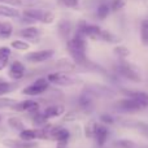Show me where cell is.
Returning <instances> with one entry per match:
<instances>
[{
    "label": "cell",
    "mask_w": 148,
    "mask_h": 148,
    "mask_svg": "<svg viewBox=\"0 0 148 148\" xmlns=\"http://www.w3.org/2000/svg\"><path fill=\"white\" fill-rule=\"evenodd\" d=\"M0 23H1V22H0Z\"/></svg>",
    "instance_id": "ab89813d"
},
{
    "label": "cell",
    "mask_w": 148,
    "mask_h": 148,
    "mask_svg": "<svg viewBox=\"0 0 148 148\" xmlns=\"http://www.w3.org/2000/svg\"><path fill=\"white\" fill-rule=\"evenodd\" d=\"M17 35L20 38H23V39H30V40H34L36 39L39 35H40V30L35 26H27V27L22 29L17 33Z\"/></svg>",
    "instance_id": "7c38bea8"
},
{
    "label": "cell",
    "mask_w": 148,
    "mask_h": 148,
    "mask_svg": "<svg viewBox=\"0 0 148 148\" xmlns=\"http://www.w3.org/2000/svg\"><path fill=\"white\" fill-rule=\"evenodd\" d=\"M39 104L36 101L33 100H23L21 103H16L12 107L13 110H17V112H25V110H38Z\"/></svg>",
    "instance_id": "8fae6325"
},
{
    "label": "cell",
    "mask_w": 148,
    "mask_h": 148,
    "mask_svg": "<svg viewBox=\"0 0 148 148\" xmlns=\"http://www.w3.org/2000/svg\"><path fill=\"white\" fill-rule=\"evenodd\" d=\"M109 7H110V10L117 12V10L122 9L125 7V0H110Z\"/></svg>",
    "instance_id": "4dcf8cb0"
},
{
    "label": "cell",
    "mask_w": 148,
    "mask_h": 148,
    "mask_svg": "<svg viewBox=\"0 0 148 148\" xmlns=\"http://www.w3.org/2000/svg\"><path fill=\"white\" fill-rule=\"evenodd\" d=\"M25 65L22 64V62L20 61H13L12 64H10L9 66V72H8V74H9V77L12 79H21L23 75H25Z\"/></svg>",
    "instance_id": "30bf717a"
},
{
    "label": "cell",
    "mask_w": 148,
    "mask_h": 148,
    "mask_svg": "<svg viewBox=\"0 0 148 148\" xmlns=\"http://www.w3.org/2000/svg\"><path fill=\"white\" fill-rule=\"evenodd\" d=\"M95 126H96V123H95V122H88L86 125V129H84V131H86V136H87V138H94Z\"/></svg>",
    "instance_id": "d6a6232c"
},
{
    "label": "cell",
    "mask_w": 148,
    "mask_h": 148,
    "mask_svg": "<svg viewBox=\"0 0 148 148\" xmlns=\"http://www.w3.org/2000/svg\"><path fill=\"white\" fill-rule=\"evenodd\" d=\"M94 138L96 139V143L99 144V146L105 144V142H107V139H108V129L105 127L104 125H97L96 123Z\"/></svg>",
    "instance_id": "4fadbf2b"
},
{
    "label": "cell",
    "mask_w": 148,
    "mask_h": 148,
    "mask_svg": "<svg viewBox=\"0 0 148 148\" xmlns=\"http://www.w3.org/2000/svg\"><path fill=\"white\" fill-rule=\"evenodd\" d=\"M66 48L69 55L72 56L74 62L78 65H87L88 60L86 56V49H87V43H86V36L83 34L77 31L74 34L73 38L68 39Z\"/></svg>",
    "instance_id": "6da1fadb"
},
{
    "label": "cell",
    "mask_w": 148,
    "mask_h": 148,
    "mask_svg": "<svg viewBox=\"0 0 148 148\" xmlns=\"http://www.w3.org/2000/svg\"><path fill=\"white\" fill-rule=\"evenodd\" d=\"M60 4H62L64 7H68V8H75L78 5L79 0H59Z\"/></svg>",
    "instance_id": "e575fe53"
},
{
    "label": "cell",
    "mask_w": 148,
    "mask_h": 148,
    "mask_svg": "<svg viewBox=\"0 0 148 148\" xmlns=\"http://www.w3.org/2000/svg\"><path fill=\"white\" fill-rule=\"evenodd\" d=\"M100 40H104V42H108V43H117L118 42V38L116 35H113L112 33L107 30H103V34H101V39Z\"/></svg>",
    "instance_id": "f1b7e54d"
},
{
    "label": "cell",
    "mask_w": 148,
    "mask_h": 148,
    "mask_svg": "<svg viewBox=\"0 0 148 148\" xmlns=\"http://www.w3.org/2000/svg\"><path fill=\"white\" fill-rule=\"evenodd\" d=\"M10 57V49L8 47H0V70H3L8 65Z\"/></svg>",
    "instance_id": "ac0fdd59"
},
{
    "label": "cell",
    "mask_w": 148,
    "mask_h": 148,
    "mask_svg": "<svg viewBox=\"0 0 148 148\" xmlns=\"http://www.w3.org/2000/svg\"><path fill=\"white\" fill-rule=\"evenodd\" d=\"M59 31L64 38H68V36L70 35V33H72V23L66 20L61 21V22L59 23Z\"/></svg>",
    "instance_id": "603a6c76"
},
{
    "label": "cell",
    "mask_w": 148,
    "mask_h": 148,
    "mask_svg": "<svg viewBox=\"0 0 148 148\" xmlns=\"http://www.w3.org/2000/svg\"><path fill=\"white\" fill-rule=\"evenodd\" d=\"M79 105H81L82 109L86 110V112L91 110L92 107H94V103H92V97L90 96V95H82V96L79 97Z\"/></svg>",
    "instance_id": "44dd1931"
},
{
    "label": "cell",
    "mask_w": 148,
    "mask_h": 148,
    "mask_svg": "<svg viewBox=\"0 0 148 148\" xmlns=\"http://www.w3.org/2000/svg\"><path fill=\"white\" fill-rule=\"evenodd\" d=\"M123 92L129 97L138 101L143 109H148V94H146L143 91H126V90H123Z\"/></svg>",
    "instance_id": "9c48e42d"
},
{
    "label": "cell",
    "mask_w": 148,
    "mask_h": 148,
    "mask_svg": "<svg viewBox=\"0 0 148 148\" xmlns=\"http://www.w3.org/2000/svg\"><path fill=\"white\" fill-rule=\"evenodd\" d=\"M109 13H110L109 4H107V3H101L96 9V17L99 18V20H105V18L109 16Z\"/></svg>",
    "instance_id": "ffe728a7"
},
{
    "label": "cell",
    "mask_w": 148,
    "mask_h": 148,
    "mask_svg": "<svg viewBox=\"0 0 148 148\" xmlns=\"http://www.w3.org/2000/svg\"><path fill=\"white\" fill-rule=\"evenodd\" d=\"M47 79H48L49 83H52V84H57V86H70V84L75 83L74 78H72V77L68 75V74H65V73H60V72L48 74Z\"/></svg>",
    "instance_id": "ba28073f"
},
{
    "label": "cell",
    "mask_w": 148,
    "mask_h": 148,
    "mask_svg": "<svg viewBox=\"0 0 148 148\" xmlns=\"http://www.w3.org/2000/svg\"><path fill=\"white\" fill-rule=\"evenodd\" d=\"M0 4L9 7H25L30 4V0H0Z\"/></svg>",
    "instance_id": "484cf974"
},
{
    "label": "cell",
    "mask_w": 148,
    "mask_h": 148,
    "mask_svg": "<svg viewBox=\"0 0 148 148\" xmlns=\"http://www.w3.org/2000/svg\"><path fill=\"white\" fill-rule=\"evenodd\" d=\"M113 52H114V53L117 55L118 57H121V59H125V57H127L129 55H130V51H129V48H126L125 46H117V47H114Z\"/></svg>",
    "instance_id": "83f0119b"
},
{
    "label": "cell",
    "mask_w": 148,
    "mask_h": 148,
    "mask_svg": "<svg viewBox=\"0 0 148 148\" xmlns=\"http://www.w3.org/2000/svg\"><path fill=\"white\" fill-rule=\"evenodd\" d=\"M100 120H101L103 122H105V123H113L114 122V118H113L112 116H109V114H101L100 116Z\"/></svg>",
    "instance_id": "8d00e7d4"
},
{
    "label": "cell",
    "mask_w": 148,
    "mask_h": 148,
    "mask_svg": "<svg viewBox=\"0 0 148 148\" xmlns=\"http://www.w3.org/2000/svg\"><path fill=\"white\" fill-rule=\"evenodd\" d=\"M48 79H44V78H39L36 79L34 83L29 84L27 87L23 88V94L25 95H30V96H34V95H40L48 88Z\"/></svg>",
    "instance_id": "52a82bcc"
},
{
    "label": "cell",
    "mask_w": 148,
    "mask_h": 148,
    "mask_svg": "<svg viewBox=\"0 0 148 148\" xmlns=\"http://www.w3.org/2000/svg\"><path fill=\"white\" fill-rule=\"evenodd\" d=\"M14 104H16L14 100L5 99V97H0V108H12Z\"/></svg>",
    "instance_id": "836d02e7"
},
{
    "label": "cell",
    "mask_w": 148,
    "mask_h": 148,
    "mask_svg": "<svg viewBox=\"0 0 148 148\" xmlns=\"http://www.w3.org/2000/svg\"><path fill=\"white\" fill-rule=\"evenodd\" d=\"M116 72H117L120 75H122L123 78L129 79V81L133 82H140V74H139L138 69L134 66L133 64L127 61H120L117 65H116Z\"/></svg>",
    "instance_id": "3957f363"
},
{
    "label": "cell",
    "mask_w": 148,
    "mask_h": 148,
    "mask_svg": "<svg viewBox=\"0 0 148 148\" xmlns=\"http://www.w3.org/2000/svg\"><path fill=\"white\" fill-rule=\"evenodd\" d=\"M114 109L121 113H136L143 108L138 101H135L131 97H127V99H121L117 103H114Z\"/></svg>",
    "instance_id": "5b68a950"
},
{
    "label": "cell",
    "mask_w": 148,
    "mask_h": 148,
    "mask_svg": "<svg viewBox=\"0 0 148 148\" xmlns=\"http://www.w3.org/2000/svg\"><path fill=\"white\" fill-rule=\"evenodd\" d=\"M75 117H77V114H75V113H70V114L65 116V118H64V120H65V121H72V120H75Z\"/></svg>",
    "instance_id": "74e56055"
},
{
    "label": "cell",
    "mask_w": 148,
    "mask_h": 148,
    "mask_svg": "<svg viewBox=\"0 0 148 148\" xmlns=\"http://www.w3.org/2000/svg\"><path fill=\"white\" fill-rule=\"evenodd\" d=\"M136 129H139V130L142 131V134L148 138V125H147V123H144V122H136Z\"/></svg>",
    "instance_id": "d590c367"
},
{
    "label": "cell",
    "mask_w": 148,
    "mask_h": 148,
    "mask_svg": "<svg viewBox=\"0 0 148 148\" xmlns=\"http://www.w3.org/2000/svg\"><path fill=\"white\" fill-rule=\"evenodd\" d=\"M22 17L23 21L26 22H39L43 23H51L55 20V14L48 10H43V9H38V8H27L22 12Z\"/></svg>",
    "instance_id": "7a4b0ae2"
},
{
    "label": "cell",
    "mask_w": 148,
    "mask_h": 148,
    "mask_svg": "<svg viewBox=\"0 0 148 148\" xmlns=\"http://www.w3.org/2000/svg\"><path fill=\"white\" fill-rule=\"evenodd\" d=\"M53 49H42V51H34L25 55V60H27L29 62H33V64H39V62L48 61L49 59L53 57Z\"/></svg>",
    "instance_id": "8992f818"
},
{
    "label": "cell",
    "mask_w": 148,
    "mask_h": 148,
    "mask_svg": "<svg viewBox=\"0 0 148 148\" xmlns=\"http://www.w3.org/2000/svg\"><path fill=\"white\" fill-rule=\"evenodd\" d=\"M90 91L92 92L94 95H97V96H105V97H113L116 95L114 91H112L110 88L104 86H96L94 88H91Z\"/></svg>",
    "instance_id": "2e32d148"
},
{
    "label": "cell",
    "mask_w": 148,
    "mask_h": 148,
    "mask_svg": "<svg viewBox=\"0 0 148 148\" xmlns=\"http://www.w3.org/2000/svg\"><path fill=\"white\" fill-rule=\"evenodd\" d=\"M77 31L83 34L86 38H91V39H95V40H100L101 39V34H103L101 27H99L97 25H94V23H87L84 21L79 22Z\"/></svg>",
    "instance_id": "277c9868"
},
{
    "label": "cell",
    "mask_w": 148,
    "mask_h": 148,
    "mask_svg": "<svg viewBox=\"0 0 148 148\" xmlns=\"http://www.w3.org/2000/svg\"><path fill=\"white\" fill-rule=\"evenodd\" d=\"M64 113V107L62 105H52L48 107L46 110L43 112V116L46 118H53V117H59Z\"/></svg>",
    "instance_id": "9a60e30c"
},
{
    "label": "cell",
    "mask_w": 148,
    "mask_h": 148,
    "mask_svg": "<svg viewBox=\"0 0 148 148\" xmlns=\"http://www.w3.org/2000/svg\"><path fill=\"white\" fill-rule=\"evenodd\" d=\"M116 147L118 148H135V143H133V142L127 140V139H122V140H118L114 143Z\"/></svg>",
    "instance_id": "1f68e13d"
},
{
    "label": "cell",
    "mask_w": 148,
    "mask_h": 148,
    "mask_svg": "<svg viewBox=\"0 0 148 148\" xmlns=\"http://www.w3.org/2000/svg\"><path fill=\"white\" fill-rule=\"evenodd\" d=\"M0 16L3 17H9V18H16L20 16V12L17 9H13L9 5L0 4Z\"/></svg>",
    "instance_id": "e0dca14e"
},
{
    "label": "cell",
    "mask_w": 148,
    "mask_h": 148,
    "mask_svg": "<svg viewBox=\"0 0 148 148\" xmlns=\"http://www.w3.org/2000/svg\"><path fill=\"white\" fill-rule=\"evenodd\" d=\"M4 144L10 148H35L38 144L35 142H27V140H4Z\"/></svg>",
    "instance_id": "5bb4252c"
},
{
    "label": "cell",
    "mask_w": 148,
    "mask_h": 148,
    "mask_svg": "<svg viewBox=\"0 0 148 148\" xmlns=\"http://www.w3.org/2000/svg\"><path fill=\"white\" fill-rule=\"evenodd\" d=\"M56 148H66V143H65V142H59Z\"/></svg>",
    "instance_id": "f35d334b"
},
{
    "label": "cell",
    "mask_w": 148,
    "mask_h": 148,
    "mask_svg": "<svg viewBox=\"0 0 148 148\" xmlns=\"http://www.w3.org/2000/svg\"><path fill=\"white\" fill-rule=\"evenodd\" d=\"M13 34V25L10 22H1L0 23V38L7 39Z\"/></svg>",
    "instance_id": "d6986e66"
},
{
    "label": "cell",
    "mask_w": 148,
    "mask_h": 148,
    "mask_svg": "<svg viewBox=\"0 0 148 148\" xmlns=\"http://www.w3.org/2000/svg\"><path fill=\"white\" fill-rule=\"evenodd\" d=\"M8 123H9V126L12 129H14V130H18V131L25 130V126H23V123L20 121V118L12 117V118H9V120H8Z\"/></svg>",
    "instance_id": "4316f807"
},
{
    "label": "cell",
    "mask_w": 148,
    "mask_h": 148,
    "mask_svg": "<svg viewBox=\"0 0 148 148\" xmlns=\"http://www.w3.org/2000/svg\"><path fill=\"white\" fill-rule=\"evenodd\" d=\"M140 40L143 46H148V20H143L140 23Z\"/></svg>",
    "instance_id": "cb8c5ba5"
},
{
    "label": "cell",
    "mask_w": 148,
    "mask_h": 148,
    "mask_svg": "<svg viewBox=\"0 0 148 148\" xmlns=\"http://www.w3.org/2000/svg\"><path fill=\"white\" fill-rule=\"evenodd\" d=\"M10 46H12V48L14 49H18V51H26V49H29V43H26V42L23 40H13L12 43H10Z\"/></svg>",
    "instance_id": "f546056e"
},
{
    "label": "cell",
    "mask_w": 148,
    "mask_h": 148,
    "mask_svg": "<svg viewBox=\"0 0 148 148\" xmlns=\"http://www.w3.org/2000/svg\"><path fill=\"white\" fill-rule=\"evenodd\" d=\"M39 136V131H35V130H30V129H25L20 133V138L22 140H27V142H31L34 139Z\"/></svg>",
    "instance_id": "7402d4cb"
},
{
    "label": "cell",
    "mask_w": 148,
    "mask_h": 148,
    "mask_svg": "<svg viewBox=\"0 0 148 148\" xmlns=\"http://www.w3.org/2000/svg\"><path fill=\"white\" fill-rule=\"evenodd\" d=\"M16 87H17L16 83H9V82H5L4 79L0 78V96L8 94V92H10V91H13Z\"/></svg>",
    "instance_id": "d4e9b609"
}]
</instances>
